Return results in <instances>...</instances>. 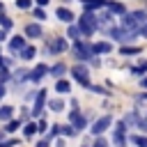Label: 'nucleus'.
Listing matches in <instances>:
<instances>
[{"label":"nucleus","mask_w":147,"mask_h":147,"mask_svg":"<svg viewBox=\"0 0 147 147\" xmlns=\"http://www.w3.org/2000/svg\"><path fill=\"white\" fill-rule=\"evenodd\" d=\"M71 74H74V78H76V80H78L80 85L90 87V76H87V67L78 64V67H74V69H71Z\"/></svg>","instance_id":"3"},{"label":"nucleus","mask_w":147,"mask_h":147,"mask_svg":"<svg viewBox=\"0 0 147 147\" xmlns=\"http://www.w3.org/2000/svg\"><path fill=\"white\" fill-rule=\"evenodd\" d=\"M131 71H133V74H136V76H140V74H145V71H147V62H142V64H140V67H133V69H131Z\"/></svg>","instance_id":"24"},{"label":"nucleus","mask_w":147,"mask_h":147,"mask_svg":"<svg viewBox=\"0 0 147 147\" xmlns=\"http://www.w3.org/2000/svg\"><path fill=\"white\" fill-rule=\"evenodd\" d=\"M131 142L138 145V147H147V138L145 136H131Z\"/></svg>","instance_id":"20"},{"label":"nucleus","mask_w":147,"mask_h":147,"mask_svg":"<svg viewBox=\"0 0 147 147\" xmlns=\"http://www.w3.org/2000/svg\"><path fill=\"white\" fill-rule=\"evenodd\" d=\"M78 30L83 32V34H92L94 30H96V16L94 14H83L80 18H78Z\"/></svg>","instance_id":"2"},{"label":"nucleus","mask_w":147,"mask_h":147,"mask_svg":"<svg viewBox=\"0 0 147 147\" xmlns=\"http://www.w3.org/2000/svg\"><path fill=\"white\" fill-rule=\"evenodd\" d=\"M0 147H2V142H0Z\"/></svg>","instance_id":"42"},{"label":"nucleus","mask_w":147,"mask_h":147,"mask_svg":"<svg viewBox=\"0 0 147 147\" xmlns=\"http://www.w3.org/2000/svg\"><path fill=\"white\" fill-rule=\"evenodd\" d=\"M74 55H76L78 60H87V57L92 55V48H90V44L76 41V44H74Z\"/></svg>","instance_id":"5"},{"label":"nucleus","mask_w":147,"mask_h":147,"mask_svg":"<svg viewBox=\"0 0 147 147\" xmlns=\"http://www.w3.org/2000/svg\"><path fill=\"white\" fill-rule=\"evenodd\" d=\"M140 129H142V131H147V119H142V122H140Z\"/></svg>","instance_id":"36"},{"label":"nucleus","mask_w":147,"mask_h":147,"mask_svg":"<svg viewBox=\"0 0 147 147\" xmlns=\"http://www.w3.org/2000/svg\"><path fill=\"white\" fill-rule=\"evenodd\" d=\"M55 16H57L60 21H64V23H71V21H74V14H71L67 7H60V9H55Z\"/></svg>","instance_id":"10"},{"label":"nucleus","mask_w":147,"mask_h":147,"mask_svg":"<svg viewBox=\"0 0 147 147\" xmlns=\"http://www.w3.org/2000/svg\"><path fill=\"white\" fill-rule=\"evenodd\" d=\"M142 85H145V87H147V78H142Z\"/></svg>","instance_id":"40"},{"label":"nucleus","mask_w":147,"mask_h":147,"mask_svg":"<svg viewBox=\"0 0 147 147\" xmlns=\"http://www.w3.org/2000/svg\"><path fill=\"white\" fill-rule=\"evenodd\" d=\"M133 122H138V115H136V113H131V115L124 117V124H133Z\"/></svg>","instance_id":"27"},{"label":"nucleus","mask_w":147,"mask_h":147,"mask_svg":"<svg viewBox=\"0 0 147 147\" xmlns=\"http://www.w3.org/2000/svg\"><path fill=\"white\" fill-rule=\"evenodd\" d=\"M46 71H48V67H46V64H37V67L30 71V80H34V83H37V80H41Z\"/></svg>","instance_id":"9"},{"label":"nucleus","mask_w":147,"mask_h":147,"mask_svg":"<svg viewBox=\"0 0 147 147\" xmlns=\"http://www.w3.org/2000/svg\"><path fill=\"white\" fill-rule=\"evenodd\" d=\"M34 133H37V124H34V122H30V124L25 126V136H34Z\"/></svg>","instance_id":"23"},{"label":"nucleus","mask_w":147,"mask_h":147,"mask_svg":"<svg viewBox=\"0 0 147 147\" xmlns=\"http://www.w3.org/2000/svg\"><path fill=\"white\" fill-rule=\"evenodd\" d=\"M0 23H2V28H5V30H9V28H11V21H9L7 16H0Z\"/></svg>","instance_id":"28"},{"label":"nucleus","mask_w":147,"mask_h":147,"mask_svg":"<svg viewBox=\"0 0 147 147\" xmlns=\"http://www.w3.org/2000/svg\"><path fill=\"white\" fill-rule=\"evenodd\" d=\"M62 71H64V64H55V67L51 69V74H53V76H62Z\"/></svg>","instance_id":"25"},{"label":"nucleus","mask_w":147,"mask_h":147,"mask_svg":"<svg viewBox=\"0 0 147 147\" xmlns=\"http://www.w3.org/2000/svg\"><path fill=\"white\" fill-rule=\"evenodd\" d=\"M16 7H21V9H28V7H30V0H16Z\"/></svg>","instance_id":"29"},{"label":"nucleus","mask_w":147,"mask_h":147,"mask_svg":"<svg viewBox=\"0 0 147 147\" xmlns=\"http://www.w3.org/2000/svg\"><path fill=\"white\" fill-rule=\"evenodd\" d=\"M25 34H28V37H41V28L34 25V23H30V25L25 28Z\"/></svg>","instance_id":"15"},{"label":"nucleus","mask_w":147,"mask_h":147,"mask_svg":"<svg viewBox=\"0 0 147 147\" xmlns=\"http://www.w3.org/2000/svg\"><path fill=\"white\" fill-rule=\"evenodd\" d=\"M2 96H5V85L0 83V99H2Z\"/></svg>","instance_id":"37"},{"label":"nucleus","mask_w":147,"mask_h":147,"mask_svg":"<svg viewBox=\"0 0 147 147\" xmlns=\"http://www.w3.org/2000/svg\"><path fill=\"white\" fill-rule=\"evenodd\" d=\"M18 124H21V122H16V119H9V124H7V129H5V131H9V133H11V131H16V129H18Z\"/></svg>","instance_id":"26"},{"label":"nucleus","mask_w":147,"mask_h":147,"mask_svg":"<svg viewBox=\"0 0 147 147\" xmlns=\"http://www.w3.org/2000/svg\"><path fill=\"white\" fill-rule=\"evenodd\" d=\"M39 2V7H44V5H48V0H37Z\"/></svg>","instance_id":"38"},{"label":"nucleus","mask_w":147,"mask_h":147,"mask_svg":"<svg viewBox=\"0 0 147 147\" xmlns=\"http://www.w3.org/2000/svg\"><path fill=\"white\" fill-rule=\"evenodd\" d=\"M90 48H92V55H94V53H110V51H113V46H110V44H106V41L90 44Z\"/></svg>","instance_id":"11"},{"label":"nucleus","mask_w":147,"mask_h":147,"mask_svg":"<svg viewBox=\"0 0 147 147\" xmlns=\"http://www.w3.org/2000/svg\"><path fill=\"white\" fill-rule=\"evenodd\" d=\"M0 140H2V136H0Z\"/></svg>","instance_id":"41"},{"label":"nucleus","mask_w":147,"mask_h":147,"mask_svg":"<svg viewBox=\"0 0 147 147\" xmlns=\"http://www.w3.org/2000/svg\"><path fill=\"white\" fill-rule=\"evenodd\" d=\"M9 48H11V53H18L21 48H25V39H23V37H14V39L9 41Z\"/></svg>","instance_id":"12"},{"label":"nucleus","mask_w":147,"mask_h":147,"mask_svg":"<svg viewBox=\"0 0 147 147\" xmlns=\"http://www.w3.org/2000/svg\"><path fill=\"white\" fill-rule=\"evenodd\" d=\"M62 129V133H67V136H74L76 133V129H71V126H60Z\"/></svg>","instance_id":"31"},{"label":"nucleus","mask_w":147,"mask_h":147,"mask_svg":"<svg viewBox=\"0 0 147 147\" xmlns=\"http://www.w3.org/2000/svg\"><path fill=\"white\" fill-rule=\"evenodd\" d=\"M103 7H108V9L115 11V14H122V11H124V5H122V2H110V0H106Z\"/></svg>","instance_id":"14"},{"label":"nucleus","mask_w":147,"mask_h":147,"mask_svg":"<svg viewBox=\"0 0 147 147\" xmlns=\"http://www.w3.org/2000/svg\"><path fill=\"white\" fill-rule=\"evenodd\" d=\"M2 39H5V30H0V41H2Z\"/></svg>","instance_id":"39"},{"label":"nucleus","mask_w":147,"mask_h":147,"mask_svg":"<svg viewBox=\"0 0 147 147\" xmlns=\"http://www.w3.org/2000/svg\"><path fill=\"white\" fill-rule=\"evenodd\" d=\"M0 60H2V57H0Z\"/></svg>","instance_id":"43"},{"label":"nucleus","mask_w":147,"mask_h":147,"mask_svg":"<svg viewBox=\"0 0 147 147\" xmlns=\"http://www.w3.org/2000/svg\"><path fill=\"white\" fill-rule=\"evenodd\" d=\"M44 103H46V90H39V92H37V99H34V108H32L34 117H37V115H41Z\"/></svg>","instance_id":"6"},{"label":"nucleus","mask_w":147,"mask_h":147,"mask_svg":"<svg viewBox=\"0 0 147 147\" xmlns=\"http://www.w3.org/2000/svg\"><path fill=\"white\" fill-rule=\"evenodd\" d=\"M140 23H147V11H131V14H126L124 16V21H122V25L129 30V32H138V25Z\"/></svg>","instance_id":"1"},{"label":"nucleus","mask_w":147,"mask_h":147,"mask_svg":"<svg viewBox=\"0 0 147 147\" xmlns=\"http://www.w3.org/2000/svg\"><path fill=\"white\" fill-rule=\"evenodd\" d=\"M11 110H14L11 106H2V108H0V119H2V122L11 119Z\"/></svg>","instance_id":"18"},{"label":"nucleus","mask_w":147,"mask_h":147,"mask_svg":"<svg viewBox=\"0 0 147 147\" xmlns=\"http://www.w3.org/2000/svg\"><path fill=\"white\" fill-rule=\"evenodd\" d=\"M67 37H71V39H80V30L76 28V25H69V30H67Z\"/></svg>","instance_id":"19"},{"label":"nucleus","mask_w":147,"mask_h":147,"mask_svg":"<svg viewBox=\"0 0 147 147\" xmlns=\"http://www.w3.org/2000/svg\"><path fill=\"white\" fill-rule=\"evenodd\" d=\"M110 124H113V117H108V115H106V117H99V119L92 124V133H94V136H101L106 129H110Z\"/></svg>","instance_id":"4"},{"label":"nucleus","mask_w":147,"mask_h":147,"mask_svg":"<svg viewBox=\"0 0 147 147\" xmlns=\"http://www.w3.org/2000/svg\"><path fill=\"white\" fill-rule=\"evenodd\" d=\"M83 5H85V9L90 11V9H96V7H103L106 5V0H80Z\"/></svg>","instance_id":"13"},{"label":"nucleus","mask_w":147,"mask_h":147,"mask_svg":"<svg viewBox=\"0 0 147 147\" xmlns=\"http://www.w3.org/2000/svg\"><path fill=\"white\" fill-rule=\"evenodd\" d=\"M69 119H71V126H74L76 131L85 126V117H83V115H80L78 110H71V113H69Z\"/></svg>","instance_id":"8"},{"label":"nucleus","mask_w":147,"mask_h":147,"mask_svg":"<svg viewBox=\"0 0 147 147\" xmlns=\"http://www.w3.org/2000/svg\"><path fill=\"white\" fill-rule=\"evenodd\" d=\"M124 131H126V124L119 122L117 129H115V133H113V142H115L117 147H124Z\"/></svg>","instance_id":"7"},{"label":"nucleus","mask_w":147,"mask_h":147,"mask_svg":"<svg viewBox=\"0 0 147 147\" xmlns=\"http://www.w3.org/2000/svg\"><path fill=\"white\" fill-rule=\"evenodd\" d=\"M18 53H21V57H23V60H32V57H34V48H32V46H25V48H21Z\"/></svg>","instance_id":"17"},{"label":"nucleus","mask_w":147,"mask_h":147,"mask_svg":"<svg viewBox=\"0 0 147 147\" xmlns=\"http://www.w3.org/2000/svg\"><path fill=\"white\" fill-rule=\"evenodd\" d=\"M140 34H145V37H147V23H145V25L140 28Z\"/></svg>","instance_id":"35"},{"label":"nucleus","mask_w":147,"mask_h":147,"mask_svg":"<svg viewBox=\"0 0 147 147\" xmlns=\"http://www.w3.org/2000/svg\"><path fill=\"white\" fill-rule=\"evenodd\" d=\"M64 48H67V41H64V39H55V41L51 44V51H53V53H62Z\"/></svg>","instance_id":"16"},{"label":"nucleus","mask_w":147,"mask_h":147,"mask_svg":"<svg viewBox=\"0 0 147 147\" xmlns=\"http://www.w3.org/2000/svg\"><path fill=\"white\" fill-rule=\"evenodd\" d=\"M69 87H71V85H69L67 80H57V83H55V90H57V92H62V94H64V92H69Z\"/></svg>","instance_id":"21"},{"label":"nucleus","mask_w":147,"mask_h":147,"mask_svg":"<svg viewBox=\"0 0 147 147\" xmlns=\"http://www.w3.org/2000/svg\"><path fill=\"white\" fill-rule=\"evenodd\" d=\"M37 147H48V140H41V142H37Z\"/></svg>","instance_id":"34"},{"label":"nucleus","mask_w":147,"mask_h":147,"mask_svg":"<svg viewBox=\"0 0 147 147\" xmlns=\"http://www.w3.org/2000/svg\"><path fill=\"white\" fill-rule=\"evenodd\" d=\"M34 18H39V21H41V18H46V14H44V9H34Z\"/></svg>","instance_id":"32"},{"label":"nucleus","mask_w":147,"mask_h":147,"mask_svg":"<svg viewBox=\"0 0 147 147\" xmlns=\"http://www.w3.org/2000/svg\"><path fill=\"white\" fill-rule=\"evenodd\" d=\"M48 106H51V110H55V113H57V110H62V106H64V103H62L60 99H53Z\"/></svg>","instance_id":"22"},{"label":"nucleus","mask_w":147,"mask_h":147,"mask_svg":"<svg viewBox=\"0 0 147 147\" xmlns=\"http://www.w3.org/2000/svg\"><path fill=\"white\" fill-rule=\"evenodd\" d=\"M94 147H108V142H106V140H101V138H99V140H96V142H94Z\"/></svg>","instance_id":"33"},{"label":"nucleus","mask_w":147,"mask_h":147,"mask_svg":"<svg viewBox=\"0 0 147 147\" xmlns=\"http://www.w3.org/2000/svg\"><path fill=\"white\" fill-rule=\"evenodd\" d=\"M129 53H140V48H122V55H129Z\"/></svg>","instance_id":"30"}]
</instances>
